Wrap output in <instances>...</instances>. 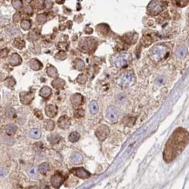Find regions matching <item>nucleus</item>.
<instances>
[{"mask_svg": "<svg viewBox=\"0 0 189 189\" xmlns=\"http://www.w3.org/2000/svg\"><path fill=\"white\" fill-rule=\"evenodd\" d=\"M188 139V134L183 129H177L166 147L164 152V158L166 160H171L174 159L178 152L181 151V149L187 144Z\"/></svg>", "mask_w": 189, "mask_h": 189, "instance_id": "f257e3e1", "label": "nucleus"}, {"mask_svg": "<svg viewBox=\"0 0 189 189\" xmlns=\"http://www.w3.org/2000/svg\"><path fill=\"white\" fill-rule=\"evenodd\" d=\"M168 53L169 51L167 46L163 44H159L152 48V50L149 51V57L154 62H159L166 59L168 56Z\"/></svg>", "mask_w": 189, "mask_h": 189, "instance_id": "f03ea898", "label": "nucleus"}, {"mask_svg": "<svg viewBox=\"0 0 189 189\" xmlns=\"http://www.w3.org/2000/svg\"><path fill=\"white\" fill-rule=\"evenodd\" d=\"M135 81V76L133 72L126 71L118 76L115 82L118 85H119L122 88H126L130 85H132Z\"/></svg>", "mask_w": 189, "mask_h": 189, "instance_id": "7ed1b4c3", "label": "nucleus"}, {"mask_svg": "<svg viewBox=\"0 0 189 189\" xmlns=\"http://www.w3.org/2000/svg\"><path fill=\"white\" fill-rule=\"evenodd\" d=\"M167 3L165 1H152L147 6V13L151 16H156L161 13L166 7Z\"/></svg>", "mask_w": 189, "mask_h": 189, "instance_id": "20e7f679", "label": "nucleus"}, {"mask_svg": "<svg viewBox=\"0 0 189 189\" xmlns=\"http://www.w3.org/2000/svg\"><path fill=\"white\" fill-rule=\"evenodd\" d=\"M98 45V43L96 41V38H84L79 42V49L84 52H92L96 49V46Z\"/></svg>", "mask_w": 189, "mask_h": 189, "instance_id": "39448f33", "label": "nucleus"}, {"mask_svg": "<svg viewBox=\"0 0 189 189\" xmlns=\"http://www.w3.org/2000/svg\"><path fill=\"white\" fill-rule=\"evenodd\" d=\"M131 57L127 54H118L113 57L112 64L117 68H123L128 66L130 63Z\"/></svg>", "mask_w": 189, "mask_h": 189, "instance_id": "423d86ee", "label": "nucleus"}, {"mask_svg": "<svg viewBox=\"0 0 189 189\" xmlns=\"http://www.w3.org/2000/svg\"><path fill=\"white\" fill-rule=\"evenodd\" d=\"M109 133H110V129H109V127H108L107 126H106V125H101V126H99L97 128L96 132H95L96 137H97L100 141L105 140L108 137Z\"/></svg>", "mask_w": 189, "mask_h": 189, "instance_id": "0eeeda50", "label": "nucleus"}, {"mask_svg": "<svg viewBox=\"0 0 189 189\" xmlns=\"http://www.w3.org/2000/svg\"><path fill=\"white\" fill-rule=\"evenodd\" d=\"M65 181H66V177L64 175H62L60 173H56L51 179V184L54 188L59 189L60 188V186H62V184L65 182Z\"/></svg>", "mask_w": 189, "mask_h": 189, "instance_id": "6e6552de", "label": "nucleus"}, {"mask_svg": "<svg viewBox=\"0 0 189 189\" xmlns=\"http://www.w3.org/2000/svg\"><path fill=\"white\" fill-rule=\"evenodd\" d=\"M71 173L73 174L76 175L77 177L80 178V179H88L90 177V173L88 171H86L83 167H75V168H73L71 170Z\"/></svg>", "mask_w": 189, "mask_h": 189, "instance_id": "1a4fd4ad", "label": "nucleus"}, {"mask_svg": "<svg viewBox=\"0 0 189 189\" xmlns=\"http://www.w3.org/2000/svg\"><path fill=\"white\" fill-rule=\"evenodd\" d=\"M19 99H20V102L23 105L28 106L32 103L33 99V94L30 92H22L19 95Z\"/></svg>", "mask_w": 189, "mask_h": 189, "instance_id": "9d476101", "label": "nucleus"}, {"mask_svg": "<svg viewBox=\"0 0 189 189\" xmlns=\"http://www.w3.org/2000/svg\"><path fill=\"white\" fill-rule=\"evenodd\" d=\"M106 115H107V118L110 121L112 122H116L118 118V109L114 106H111L107 108V111H106Z\"/></svg>", "mask_w": 189, "mask_h": 189, "instance_id": "9b49d317", "label": "nucleus"}, {"mask_svg": "<svg viewBox=\"0 0 189 189\" xmlns=\"http://www.w3.org/2000/svg\"><path fill=\"white\" fill-rule=\"evenodd\" d=\"M70 101L73 106L78 107V106H80L84 103V97L79 93H75V94L71 96Z\"/></svg>", "mask_w": 189, "mask_h": 189, "instance_id": "f8f14e48", "label": "nucleus"}, {"mask_svg": "<svg viewBox=\"0 0 189 189\" xmlns=\"http://www.w3.org/2000/svg\"><path fill=\"white\" fill-rule=\"evenodd\" d=\"M70 125H71V119L69 117L66 115L61 116L58 120V126L61 129H67L70 126Z\"/></svg>", "mask_w": 189, "mask_h": 189, "instance_id": "ddd939ff", "label": "nucleus"}, {"mask_svg": "<svg viewBox=\"0 0 189 189\" xmlns=\"http://www.w3.org/2000/svg\"><path fill=\"white\" fill-rule=\"evenodd\" d=\"M22 63V58L18 53H12L9 57V64L11 66H17Z\"/></svg>", "mask_w": 189, "mask_h": 189, "instance_id": "4468645a", "label": "nucleus"}, {"mask_svg": "<svg viewBox=\"0 0 189 189\" xmlns=\"http://www.w3.org/2000/svg\"><path fill=\"white\" fill-rule=\"evenodd\" d=\"M95 30L99 35H102V36H106L110 32V28H109L108 25H106V24L98 25L97 27L95 28Z\"/></svg>", "mask_w": 189, "mask_h": 189, "instance_id": "2eb2a0df", "label": "nucleus"}, {"mask_svg": "<svg viewBox=\"0 0 189 189\" xmlns=\"http://www.w3.org/2000/svg\"><path fill=\"white\" fill-rule=\"evenodd\" d=\"M45 114L49 118H54L58 114V107L55 105H47L45 106Z\"/></svg>", "mask_w": 189, "mask_h": 189, "instance_id": "dca6fc26", "label": "nucleus"}, {"mask_svg": "<svg viewBox=\"0 0 189 189\" xmlns=\"http://www.w3.org/2000/svg\"><path fill=\"white\" fill-rule=\"evenodd\" d=\"M123 41L125 43H126L127 44H134L138 38V34L135 32H132V33H127L126 35L123 36Z\"/></svg>", "mask_w": 189, "mask_h": 189, "instance_id": "f3484780", "label": "nucleus"}, {"mask_svg": "<svg viewBox=\"0 0 189 189\" xmlns=\"http://www.w3.org/2000/svg\"><path fill=\"white\" fill-rule=\"evenodd\" d=\"M28 66H30L31 69H32L33 71H39L43 68V64L37 59H32L29 61Z\"/></svg>", "mask_w": 189, "mask_h": 189, "instance_id": "a211bd4d", "label": "nucleus"}, {"mask_svg": "<svg viewBox=\"0 0 189 189\" xmlns=\"http://www.w3.org/2000/svg\"><path fill=\"white\" fill-rule=\"evenodd\" d=\"M51 92H52V91H51V89L49 86H43V87L40 89V91H39V95H40L42 98L47 99H49V98L51 97Z\"/></svg>", "mask_w": 189, "mask_h": 189, "instance_id": "6ab92c4d", "label": "nucleus"}, {"mask_svg": "<svg viewBox=\"0 0 189 189\" xmlns=\"http://www.w3.org/2000/svg\"><path fill=\"white\" fill-rule=\"evenodd\" d=\"M66 85V81L60 78H55L52 82H51V85L53 86V88L55 89H62Z\"/></svg>", "mask_w": 189, "mask_h": 189, "instance_id": "aec40b11", "label": "nucleus"}, {"mask_svg": "<svg viewBox=\"0 0 189 189\" xmlns=\"http://www.w3.org/2000/svg\"><path fill=\"white\" fill-rule=\"evenodd\" d=\"M17 130H18V127L14 124H8L4 127V131H5V133L8 135H13V134H15V133L17 132Z\"/></svg>", "mask_w": 189, "mask_h": 189, "instance_id": "412c9836", "label": "nucleus"}, {"mask_svg": "<svg viewBox=\"0 0 189 189\" xmlns=\"http://www.w3.org/2000/svg\"><path fill=\"white\" fill-rule=\"evenodd\" d=\"M45 72H46L47 75L49 76V77H51V78H57V77L59 75L57 68H56L55 66H49L46 68V71H45Z\"/></svg>", "mask_w": 189, "mask_h": 189, "instance_id": "4be33fe9", "label": "nucleus"}, {"mask_svg": "<svg viewBox=\"0 0 189 189\" xmlns=\"http://www.w3.org/2000/svg\"><path fill=\"white\" fill-rule=\"evenodd\" d=\"M13 45L18 50H22L25 47V42L21 38H15V40L13 42Z\"/></svg>", "mask_w": 189, "mask_h": 189, "instance_id": "5701e85b", "label": "nucleus"}, {"mask_svg": "<svg viewBox=\"0 0 189 189\" xmlns=\"http://www.w3.org/2000/svg\"><path fill=\"white\" fill-rule=\"evenodd\" d=\"M187 53H188V49H187V47L184 46V45L180 46V47L177 49V51H176L177 56H178L179 58H181V59L185 58V57L187 56Z\"/></svg>", "mask_w": 189, "mask_h": 189, "instance_id": "b1692460", "label": "nucleus"}, {"mask_svg": "<svg viewBox=\"0 0 189 189\" xmlns=\"http://www.w3.org/2000/svg\"><path fill=\"white\" fill-rule=\"evenodd\" d=\"M50 170V165L47 162H44L42 164H40L39 167H38V171L41 174L44 175L48 173V171Z\"/></svg>", "mask_w": 189, "mask_h": 189, "instance_id": "393cba45", "label": "nucleus"}, {"mask_svg": "<svg viewBox=\"0 0 189 189\" xmlns=\"http://www.w3.org/2000/svg\"><path fill=\"white\" fill-rule=\"evenodd\" d=\"M74 67L78 71H82L85 68V64L81 59H76L74 60Z\"/></svg>", "mask_w": 189, "mask_h": 189, "instance_id": "a878e982", "label": "nucleus"}, {"mask_svg": "<svg viewBox=\"0 0 189 189\" xmlns=\"http://www.w3.org/2000/svg\"><path fill=\"white\" fill-rule=\"evenodd\" d=\"M89 109H90V112L92 114H98V112H99V105H98V103L95 100L91 101L90 104H89Z\"/></svg>", "mask_w": 189, "mask_h": 189, "instance_id": "bb28decb", "label": "nucleus"}, {"mask_svg": "<svg viewBox=\"0 0 189 189\" xmlns=\"http://www.w3.org/2000/svg\"><path fill=\"white\" fill-rule=\"evenodd\" d=\"M82 161V155L78 152H74L71 156V162L73 164H78Z\"/></svg>", "mask_w": 189, "mask_h": 189, "instance_id": "cd10ccee", "label": "nucleus"}, {"mask_svg": "<svg viewBox=\"0 0 189 189\" xmlns=\"http://www.w3.org/2000/svg\"><path fill=\"white\" fill-rule=\"evenodd\" d=\"M135 120H136V118L135 117H130V116H126L124 118V119L122 120L124 122V124L127 126H132L134 125L135 123Z\"/></svg>", "mask_w": 189, "mask_h": 189, "instance_id": "c85d7f7f", "label": "nucleus"}, {"mask_svg": "<svg viewBox=\"0 0 189 189\" xmlns=\"http://www.w3.org/2000/svg\"><path fill=\"white\" fill-rule=\"evenodd\" d=\"M60 136L57 133H53L48 136V140L51 142V144H58L60 141Z\"/></svg>", "mask_w": 189, "mask_h": 189, "instance_id": "c756f323", "label": "nucleus"}, {"mask_svg": "<svg viewBox=\"0 0 189 189\" xmlns=\"http://www.w3.org/2000/svg\"><path fill=\"white\" fill-rule=\"evenodd\" d=\"M29 134H30V137H31V138L35 139V140H38V139H39V138L41 137L42 133H41V131H40L39 129H38V128H34V129H32V130L30 131Z\"/></svg>", "mask_w": 189, "mask_h": 189, "instance_id": "7c9ffc66", "label": "nucleus"}, {"mask_svg": "<svg viewBox=\"0 0 189 189\" xmlns=\"http://www.w3.org/2000/svg\"><path fill=\"white\" fill-rule=\"evenodd\" d=\"M20 26L23 30L25 31H28L30 30V28L32 27V21L30 19H23L21 21Z\"/></svg>", "mask_w": 189, "mask_h": 189, "instance_id": "2f4dec72", "label": "nucleus"}, {"mask_svg": "<svg viewBox=\"0 0 189 189\" xmlns=\"http://www.w3.org/2000/svg\"><path fill=\"white\" fill-rule=\"evenodd\" d=\"M4 85L8 88H12L16 85V80L12 77H8L7 78L4 79Z\"/></svg>", "mask_w": 189, "mask_h": 189, "instance_id": "473e14b6", "label": "nucleus"}, {"mask_svg": "<svg viewBox=\"0 0 189 189\" xmlns=\"http://www.w3.org/2000/svg\"><path fill=\"white\" fill-rule=\"evenodd\" d=\"M153 41V38L152 37L151 35L149 34H146L143 36V38L141 39V42L142 44L145 45V46H147V45H150Z\"/></svg>", "mask_w": 189, "mask_h": 189, "instance_id": "72a5a7b5", "label": "nucleus"}, {"mask_svg": "<svg viewBox=\"0 0 189 189\" xmlns=\"http://www.w3.org/2000/svg\"><path fill=\"white\" fill-rule=\"evenodd\" d=\"M5 116L9 118H13L16 117V110L12 107H7L4 111Z\"/></svg>", "mask_w": 189, "mask_h": 189, "instance_id": "f704fd0d", "label": "nucleus"}, {"mask_svg": "<svg viewBox=\"0 0 189 189\" xmlns=\"http://www.w3.org/2000/svg\"><path fill=\"white\" fill-rule=\"evenodd\" d=\"M38 38H39V33H38L36 30H33V31H32L31 32H29V34H28V39H29L30 41L35 42V41L38 40Z\"/></svg>", "mask_w": 189, "mask_h": 189, "instance_id": "c9c22d12", "label": "nucleus"}, {"mask_svg": "<svg viewBox=\"0 0 189 189\" xmlns=\"http://www.w3.org/2000/svg\"><path fill=\"white\" fill-rule=\"evenodd\" d=\"M36 20H37V23L39 25H44L47 20V16L45 13H40L37 16Z\"/></svg>", "mask_w": 189, "mask_h": 189, "instance_id": "e433bc0d", "label": "nucleus"}, {"mask_svg": "<svg viewBox=\"0 0 189 189\" xmlns=\"http://www.w3.org/2000/svg\"><path fill=\"white\" fill-rule=\"evenodd\" d=\"M54 126H55V124L53 122V120L51 119H48L44 122V127L47 130V131H52L54 129Z\"/></svg>", "mask_w": 189, "mask_h": 189, "instance_id": "4c0bfd02", "label": "nucleus"}, {"mask_svg": "<svg viewBox=\"0 0 189 189\" xmlns=\"http://www.w3.org/2000/svg\"><path fill=\"white\" fill-rule=\"evenodd\" d=\"M79 138H80V134L78 132H73L69 135V140L73 143L77 142L79 140Z\"/></svg>", "mask_w": 189, "mask_h": 189, "instance_id": "58836bf2", "label": "nucleus"}, {"mask_svg": "<svg viewBox=\"0 0 189 189\" xmlns=\"http://www.w3.org/2000/svg\"><path fill=\"white\" fill-rule=\"evenodd\" d=\"M24 11V14L25 15H27V16H32L33 14V9H32V6L31 4H26L23 10Z\"/></svg>", "mask_w": 189, "mask_h": 189, "instance_id": "ea45409f", "label": "nucleus"}, {"mask_svg": "<svg viewBox=\"0 0 189 189\" xmlns=\"http://www.w3.org/2000/svg\"><path fill=\"white\" fill-rule=\"evenodd\" d=\"M66 57H67L66 52V51H59V52L54 56V58H55L56 60H65V59H66Z\"/></svg>", "mask_w": 189, "mask_h": 189, "instance_id": "a19ab883", "label": "nucleus"}, {"mask_svg": "<svg viewBox=\"0 0 189 189\" xmlns=\"http://www.w3.org/2000/svg\"><path fill=\"white\" fill-rule=\"evenodd\" d=\"M11 4H12V6L15 10L17 11H19L21 10V8L23 7V3L22 1L20 0H12L11 1Z\"/></svg>", "mask_w": 189, "mask_h": 189, "instance_id": "79ce46f5", "label": "nucleus"}, {"mask_svg": "<svg viewBox=\"0 0 189 189\" xmlns=\"http://www.w3.org/2000/svg\"><path fill=\"white\" fill-rule=\"evenodd\" d=\"M68 46H69V44L66 43V42H59L57 44V47L59 49H60V51H66L68 50Z\"/></svg>", "mask_w": 189, "mask_h": 189, "instance_id": "37998d69", "label": "nucleus"}, {"mask_svg": "<svg viewBox=\"0 0 189 189\" xmlns=\"http://www.w3.org/2000/svg\"><path fill=\"white\" fill-rule=\"evenodd\" d=\"M76 81L80 85H84L87 81V76L85 74H79L78 76V78H76Z\"/></svg>", "mask_w": 189, "mask_h": 189, "instance_id": "c03bdc74", "label": "nucleus"}, {"mask_svg": "<svg viewBox=\"0 0 189 189\" xmlns=\"http://www.w3.org/2000/svg\"><path fill=\"white\" fill-rule=\"evenodd\" d=\"M28 174L32 177V178H36L38 176V172L35 166H32L28 169Z\"/></svg>", "mask_w": 189, "mask_h": 189, "instance_id": "a18cd8bd", "label": "nucleus"}, {"mask_svg": "<svg viewBox=\"0 0 189 189\" xmlns=\"http://www.w3.org/2000/svg\"><path fill=\"white\" fill-rule=\"evenodd\" d=\"M31 4H32L31 5L35 7L36 9H41L44 5L43 4H44V2H43V1H32Z\"/></svg>", "mask_w": 189, "mask_h": 189, "instance_id": "49530a36", "label": "nucleus"}, {"mask_svg": "<svg viewBox=\"0 0 189 189\" xmlns=\"http://www.w3.org/2000/svg\"><path fill=\"white\" fill-rule=\"evenodd\" d=\"M74 115H75L76 118H82L85 116V110L82 108H78L74 112Z\"/></svg>", "mask_w": 189, "mask_h": 189, "instance_id": "de8ad7c7", "label": "nucleus"}, {"mask_svg": "<svg viewBox=\"0 0 189 189\" xmlns=\"http://www.w3.org/2000/svg\"><path fill=\"white\" fill-rule=\"evenodd\" d=\"M174 3L180 6V7H184L188 4V0H181V1H174Z\"/></svg>", "mask_w": 189, "mask_h": 189, "instance_id": "09e8293b", "label": "nucleus"}, {"mask_svg": "<svg viewBox=\"0 0 189 189\" xmlns=\"http://www.w3.org/2000/svg\"><path fill=\"white\" fill-rule=\"evenodd\" d=\"M20 20H21V13L18 11L13 15V21L15 23H18Z\"/></svg>", "mask_w": 189, "mask_h": 189, "instance_id": "8fccbe9b", "label": "nucleus"}, {"mask_svg": "<svg viewBox=\"0 0 189 189\" xmlns=\"http://www.w3.org/2000/svg\"><path fill=\"white\" fill-rule=\"evenodd\" d=\"M165 81H166V78L163 77V76H160V77H159L157 79H156V84L157 85H163L164 83H165Z\"/></svg>", "mask_w": 189, "mask_h": 189, "instance_id": "3c124183", "label": "nucleus"}, {"mask_svg": "<svg viewBox=\"0 0 189 189\" xmlns=\"http://www.w3.org/2000/svg\"><path fill=\"white\" fill-rule=\"evenodd\" d=\"M8 49L7 48H4V49H2V51H1V59H4V58H5V57H7V55H8Z\"/></svg>", "mask_w": 189, "mask_h": 189, "instance_id": "603ef678", "label": "nucleus"}, {"mask_svg": "<svg viewBox=\"0 0 189 189\" xmlns=\"http://www.w3.org/2000/svg\"><path fill=\"white\" fill-rule=\"evenodd\" d=\"M31 50L35 53V54H38L40 52V47L38 45H33V47L31 48Z\"/></svg>", "mask_w": 189, "mask_h": 189, "instance_id": "864d4df0", "label": "nucleus"}, {"mask_svg": "<svg viewBox=\"0 0 189 189\" xmlns=\"http://www.w3.org/2000/svg\"><path fill=\"white\" fill-rule=\"evenodd\" d=\"M52 4H53L52 1H44V7L46 9H50L52 7Z\"/></svg>", "mask_w": 189, "mask_h": 189, "instance_id": "5fc2aeb1", "label": "nucleus"}, {"mask_svg": "<svg viewBox=\"0 0 189 189\" xmlns=\"http://www.w3.org/2000/svg\"><path fill=\"white\" fill-rule=\"evenodd\" d=\"M34 114H35V115L37 116V118H38L39 119H42V118H43V115H42V114H41V112H40V111H38V110H35V111H34Z\"/></svg>", "mask_w": 189, "mask_h": 189, "instance_id": "6e6d98bb", "label": "nucleus"}, {"mask_svg": "<svg viewBox=\"0 0 189 189\" xmlns=\"http://www.w3.org/2000/svg\"><path fill=\"white\" fill-rule=\"evenodd\" d=\"M92 32H93V30H92V28L88 27V26H86V27L85 28V33H89V34H91V33H92Z\"/></svg>", "mask_w": 189, "mask_h": 189, "instance_id": "4d7b16f0", "label": "nucleus"}, {"mask_svg": "<svg viewBox=\"0 0 189 189\" xmlns=\"http://www.w3.org/2000/svg\"><path fill=\"white\" fill-rule=\"evenodd\" d=\"M57 3H58V4H64L65 1H57Z\"/></svg>", "mask_w": 189, "mask_h": 189, "instance_id": "13d9d810", "label": "nucleus"}, {"mask_svg": "<svg viewBox=\"0 0 189 189\" xmlns=\"http://www.w3.org/2000/svg\"><path fill=\"white\" fill-rule=\"evenodd\" d=\"M29 189H38V188H36V187H32V188H30Z\"/></svg>", "mask_w": 189, "mask_h": 189, "instance_id": "bf43d9fd", "label": "nucleus"}]
</instances>
